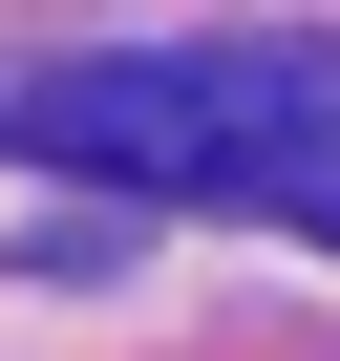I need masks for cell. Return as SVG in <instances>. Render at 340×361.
<instances>
[{
    "instance_id": "1",
    "label": "cell",
    "mask_w": 340,
    "mask_h": 361,
    "mask_svg": "<svg viewBox=\"0 0 340 361\" xmlns=\"http://www.w3.org/2000/svg\"><path fill=\"white\" fill-rule=\"evenodd\" d=\"M0 128L43 170H128V192H192V213L340 234V85H298V64H43Z\"/></svg>"
}]
</instances>
